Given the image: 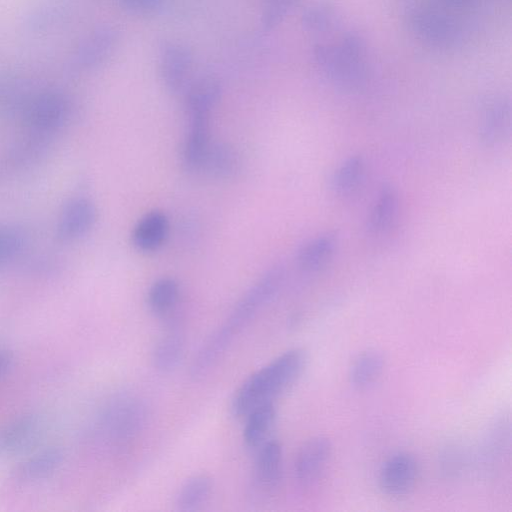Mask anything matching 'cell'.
Returning <instances> with one entry per match:
<instances>
[{"instance_id": "6da1fadb", "label": "cell", "mask_w": 512, "mask_h": 512, "mask_svg": "<svg viewBox=\"0 0 512 512\" xmlns=\"http://www.w3.org/2000/svg\"><path fill=\"white\" fill-rule=\"evenodd\" d=\"M284 279V268L274 265L246 290L192 359L189 374L193 379H199L209 372L240 332L278 294Z\"/></svg>"}, {"instance_id": "7a4b0ae2", "label": "cell", "mask_w": 512, "mask_h": 512, "mask_svg": "<svg viewBox=\"0 0 512 512\" xmlns=\"http://www.w3.org/2000/svg\"><path fill=\"white\" fill-rule=\"evenodd\" d=\"M307 353L292 348L246 378L234 392L230 411L236 418L245 417L256 406L272 401L289 389L307 365Z\"/></svg>"}, {"instance_id": "3957f363", "label": "cell", "mask_w": 512, "mask_h": 512, "mask_svg": "<svg viewBox=\"0 0 512 512\" xmlns=\"http://www.w3.org/2000/svg\"><path fill=\"white\" fill-rule=\"evenodd\" d=\"M19 109L30 135L45 140L70 121L73 103L64 92L45 90L22 101Z\"/></svg>"}, {"instance_id": "277c9868", "label": "cell", "mask_w": 512, "mask_h": 512, "mask_svg": "<svg viewBox=\"0 0 512 512\" xmlns=\"http://www.w3.org/2000/svg\"><path fill=\"white\" fill-rule=\"evenodd\" d=\"M314 60L324 76L335 86L354 90L363 86L368 78L365 58L346 53L339 44H316Z\"/></svg>"}, {"instance_id": "5b68a950", "label": "cell", "mask_w": 512, "mask_h": 512, "mask_svg": "<svg viewBox=\"0 0 512 512\" xmlns=\"http://www.w3.org/2000/svg\"><path fill=\"white\" fill-rule=\"evenodd\" d=\"M145 403L134 396L116 399L105 415L107 433L116 442H129L144 428L147 421Z\"/></svg>"}, {"instance_id": "8992f818", "label": "cell", "mask_w": 512, "mask_h": 512, "mask_svg": "<svg viewBox=\"0 0 512 512\" xmlns=\"http://www.w3.org/2000/svg\"><path fill=\"white\" fill-rule=\"evenodd\" d=\"M98 211L94 202L84 196L67 200L56 220L55 236L58 241L69 243L86 236L95 226Z\"/></svg>"}, {"instance_id": "52a82bcc", "label": "cell", "mask_w": 512, "mask_h": 512, "mask_svg": "<svg viewBox=\"0 0 512 512\" xmlns=\"http://www.w3.org/2000/svg\"><path fill=\"white\" fill-rule=\"evenodd\" d=\"M119 38V32L113 26L94 29L77 46L73 55L74 65L86 71L100 67L113 54Z\"/></svg>"}, {"instance_id": "ba28073f", "label": "cell", "mask_w": 512, "mask_h": 512, "mask_svg": "<svg viewBox=\"0 0 512 512\" xmlns=\"http://www.w3.org/2000/svg\"><path fill=\"white\" fill-rule=\"evenodd\" d=\"M418 477V464L413 455L399 452L384 462L379 473L382 492L391 497H402L414 487Z\"/></svg>"}, {"instance_id": "9c48e42d", "label": "cell", "mask_w": 512, "mask_h": 512, "mask_svg": "<svg viewBox=\"0 0 512 512\" xmlns=\"http://www.w3.org/2000/svg\"><path fill=\"white\" fill-rule=\"evenodd\" d=\"M190 50L177 42H165L160 48V75L166 89L179 93L186 89L192 70Z\"/></svg>"}, {"instance_id": "30bf717a", "label": "cell", "mask_w": 512, "mask_h": 512, "mask_svg": "<svg viewBox=\"0 0 512 512\" xmlns=\"http://www.w3.org/2000/svg\"><path fill=\"white\" fill-rule=\"evenodd\" d=\"M409 23L419 38L434 46H450L457 38L456 26L452 20L433 9L414 10L409 16Z\"/></svg>"}, {"instance_id": "8fae6325", "label": "cell", "mask_w": 512, "mask_h": 512, "mask_svg": "<svg viewBox=\"0 0 512 512\" xmlns=\"http://www.w3.org/2000/svg\"><path fill=\"white\" fill-rule=\"evenodd\" d=\"M332 452L328 438L317 436L308 440L299 450L295 460V476L303 486H309L319 479Z\"/></svg>"}, {"instance_id": "7c38bea8", "label": "cell", "mask_w": 512, "mask_h": 512, "mask_svg": "<svg viewBox=\"0 0 512 512\" xmlns=\"http://www.w3.org/2000/svg\"><path fill=\"white\" fill-rule=\"evenodd\" d=\"M170 230L168 216L160 210H152L141 216L131 231V242L141 252H154L166 242Z\"/></svg>"}, {"instance_id": "4fadbf2b", "label": "cell", "mask_w": 512, "mask_h": 512, "mask_svg": "<svg viewBox=\"0 0 512 512\" xmlns=\"http://www.w3.org/2000/svg\"><path fill=\"white\" fill-rule=\"evenodd\" d=\"M211 143L210 116H189L181 153L183 166L191 172L200 171Z\"/></svg>"}, {"instance_id": "5bb4252c", "label": "cell", "mask_w": 512, "mask_h": 512, "mask_svg": "<svg viewBox=\"0 0 512 512\" xmlns=\"http://www.w3.org/2000/svg\"><path fill=\"white\" fill-rule=\"evenodd\" d=\"M399 195L391 184H383L375 197L366 220V231L372 237L387 234L399 213Z\"/></svg>"}, {"instance_id": "9a60e30c", "label": "cell", "mask_w": 512, "mask_h": 512, "mask_svg": "<svg viewBox=\"0 0 512 512\" xmlns=\"http://www.w3.org/2000/svg\"><path fill=\"white\" fill-rule=\"evenodd\" d=\"M254 464V482L262 492L277 488L282 479V447L276 440H266L258 447Z\"/></svg>"}, {"instance_id": "2e32d148", "label": "cell", "mask_w": 512, "mask_h": 512, "mask_svg": "<svg viewBox=\"0 0 512 512\" xmlns=\"http://www.w3.org/2000/svg\"><path fill=\"white\" fill-rule=\"evenodd\" d=\"M337 245L338 237L335 232L321 233L299 248L296 262L306 272L318 271L332 259Z\"/></svg>"}, {"instance_id": "e0dca14e", "label": "cell", "mask_w": 512, "mask_h": 512, "mask_svg": "<svg viewBox=\"0 0 512 512\" xmlns=\"http://www.w3.org/2000/svg\"><path fill=\"white\" fill-rule=\"evenodd\" d=\"M221 95V83L213 77H203L189 84L185 98L188 117L210 116Z\"/></svg>"}, {"instance_id": "ac0fdd59", "label": "cell", "mask_w": 512, "mask_h": 512, "mask_svg": "<svg viewBox=\"0 0 512 512\" xmlns=\"http://www.w3.org/2000/svg\"><path fill=\"white\" fill-rule=\"evenodd\" d=\"M510 104L504 97H495L485 106L480 138L485 146L492 147L499 143L508 130Z\"/></svg>"}, {"instance_id": "d6986e66", "label": "cell", "mask_w": 512, "mask_h": 512, "mask_svg": "<svg viewBox=\"0 0 512 512\" xmlns=\"http://www.w3.org/2000/svg\"><path fill=\"white\" fill-rule=\"evenodd\" d=\"M243 441L249 448L262 445L272 430L277 411L273 401L264 402L253 408L246 416Z\"/></svg>"}, {"instance_id": "ffe728a7", "label": "cell", "mask_w": 512, "mask_h": 512, "mask_svg": "<svg viewBox=\"0 0 512 512\" xmlns=\"http://www.w3.org/2000/svg\"><path fill=\"white\" fill-rule=\"evenodd\" d=\"M239 165V156L231 145L224 142H212L200 171H204L216 179H229L237 173Z\"/></svg>"}, {"instance_id": "44dd1931", "label": "cell", "mask_w": 512, "mask_h": 512, "mask_svg": "<svg viewBox=\"0 0 512 512\" xmlns=\"http://www.w3.org/2000/svg\"><path fill=\"white\" fill-rule=\"evenodd\" d=\"M365 174V160L360 155L345 159L332 173L330 189L337 197L353 194L361 184Z\"/></svg>"}, {"instance_id": "7402d4cb", "label": "cell", "mask_w": 512, "mask_h": 512, "mask_svg": "<svg viewBox=\"0 0 512 512\" xmlns=\"http://www.w3.org/2000/svg\"><path fill=\"white\" fill-rule=\"evenodd\" d=\"M185 339L177 329H171L162 335L157 341L152 361L154 367L160 372L173 371L183 358Z\"/></svg>"}, {"instance_id": "603a6c76", "label": "cell", "mask_w": 512, "mask_h": 512, "mask_svg": "<svg viewBox=\"0 0 512 512\" xmlns=\"http://www.w3.org/2000/svg\"><path fill=\"white\" fill-rule=\"evenodd\" d=\"M385 367L384 355L375 349L359 354L351 365L349 378L357 389H366L381 376Z\"/></svg>"}, {"instance_id": "cb8c5ba5", "label": "cell", "mask_w": 512, "mask_h": 512, "mask_svg": "<svg viewBox=\"0 0 512 512\" xmlns=\"http://www.w3.org/2000/svg\"><path fill=\"white\" fill-rule=\"evenodd\" d=\"M180 299V286L172 277H161L155 280L147 293V304L150 311L158 316L169 315Z\"/></svg>"}, {"instance_id": "d4e9b609", "label": "cell", "mask_w": 512, "mask_h": 512, "mask_svg": "<svg viewBox=\"0 0 512 512\" xmlns=\"http://www.w3.org/2000/svg\"><path fill=\"white\" fill-rule=\"evenodd\" d=\"M213 488L212 479L206 474H198L187 479L176 495L177 509L190 512L201 507L210 497Z\"/></svg>"}, {"instance_id": "484cf974", "label": "cell", "mask_w": 512, "mask_h": 512, "mask_svg": "<svg viewBox=\"0 0 512 512\" xmlns=\"http://www.w3.org/2000/svg\"><path fill=\"white\" fill-rule=\"evenodd\" d=\"M27 245L28 236L20 226L0 223V266L17 259Z\"/></svg>"}, {"instance_id": "4316f807", "label": "cell", "mask_w": 512, "mask_h": 512, "mask_svg": "<svg viewBox=\"0 0 512 512\" xmlns=\"http://www.w3.org/2000/svg\"><path fill=\"white\" fill-rule=\"evenodd\" d=\"M338 13L329 2H318L305 10L302 16L304 28L311 33H324L336 23Z\"/></svg>"}, {"instance_id": "83f0119b", "label": "cell", "mask_w": 512, "mask_h": 512, "mask_svg": "<svg viewBox=\"0 0 512 512\" xmlns=\"http://www.w3.org/2000/svg\"><path fill=\"white\" fill-rule=\"evenodd\" d=\"M35 421L23 418L14 421L0 432V451L12 452L24 446L35 432Z\"/></svg>"}, {"instance_id": "f1b7e54d", "label": "cell", "mask_w": 512, "mask_h": 512, "mask_svg": "<svg viewBox=\"0 0 512 512\" xmlns=\"http://www.w3.org/2000/svg\"><path fill=\"white\" fill-rule=\"evenodd\" d=\"M59 461L58 452L45 451L31 458L24 466L23 473L28 478H39L51 472Z\"/></svg>"}, {"instance_id": "f546056e", "label": "cell", "mask_w": 512, "mask_h": 512, "mask_svg": "<svg viewBox=\"0 0 512 512\" xmlns=\"http://www.w3.org/2000/svg\"><path fill=\"white\" fill-rule=\"evenodd\" d=\"M121 6L135 14H146L155 11L165 0H119Z\"/></svg>"}, {"instance_id": "4dcf8cb0", "label": "cell", "mask_w": 512, "mask_h": 512, "mask_svg": "<svg viewBox=\"0 0 512 512\" xmlns=\"http://www.w3.org/2000/svg\"><path fill=\"white\" fill-rule=\"evenodd\" d=\"M300 0H269L268 5L278 8L287 13L290 7H293Z\"/></svg>"}, {"instance_id": "1f68e13d", "label": "cell", "mask_w": 512, "mask_h": 512, "mask_svg": "<svg viewBox=\"0 0 512 512\" xmlns=\"http://www.w3.org/2000/svg\"><path fill=\"white\" fill-rule=\"evenodd\" d=\"M8 358L5 354L0 353V373L5 369Z\"/></svg>"}]
</instances>
